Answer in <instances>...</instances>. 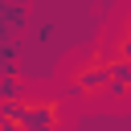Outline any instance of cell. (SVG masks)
<instances>
[{
  "mask_svg": "<svg viewBox=\"0 0 131 131\" xmlns=\"http://www.w3.org/2000/svg\"><path fill=\"white\" fill-rule=\"evenodd\" d=\"M66 123V106L61 98H25V111L16 119L20 131H53Z\"/></svg>",
  "mask_w": 131,
  "mask_h": 131,
  "instance_id": "2",
  "label": "cell"
},
{
  "mask_svg": "<svg viewBox=\"0 0 131 131\" xmlns=\"http://www.w3.org/2000/svg\"><path fill=\"white\" fill-rule=\"evenodd\" d=\"M25 20H29V12L20 0H0V37H16L25 29Z\"/></svg>",
  "mask_w": 131,
  "mask_h": 131,
  "instance_id": "4",
  "label": "cell"
},
{
  "mask_svg": "<svg viewBox=\"0 0 131 131\" xmlns=\"http://www.w3.org/2000/svg\"><path fill=\"white\" fill-rule=\"evenodd\" d=\"M102 98H111V102H131V61H127V57H111V78H106Z\"/></svg>",
  "mask_w": 131,
  "mask_h": 131,
  "instance_id": "3",
  "label": "cell"
},
{
  "mask_svg": "<svg viewBox=\"0 0 131 131\" xmlns=\"http://www.w3.org/2000/svg\"><path fill=\"white\" fill-rule=\"evenodd\" d=\"M106 78H111V53L106 49H94V53H86L70 70V94L74 98H102Z\"/></svg>",
  "mask_w": 131,
  "mask_h": 131,
  "instance_id": "1",
  "label": "cell"
},
{
  "mask_svg": "<svg viewBox=\"0 0 131 131\" xmlns=\"http://www.w3.org/2000/svg\"><path fill=\"white\" fill-rule=\"evenodd\" d=\"M0 131H4V119H0Z\"/></svg>",
  "mask_w": 131,
  "mask_h": 131,
  "instance_id": "8",
  "label": "cell"
},
{
  "mask_svg": "<svg viewBox=\"0 0 131 131\" xmlns=\"http://www.w3.org/2000/svg\"><path fill=\"white\" fill-rule=\"evenodd\" d=\"M16 98H25V82L16 74H0V106L4 102H16Z\"/></svg>",
  "mask_w": 131,
  "mask_h": 131,
  "instance_id": "6",
  "label": "cell"
},
{
  "mask_svg": "<svg viewBox=\"0 0 131 131\" xmlns=\"http://www.w3.org/2000/svg\"><path fill=\"white\" fill-rule=\"evenodd\" d=\"M111 57H127L131 61V8H127V16H123V25H119V33H115V41H111V49H106Z\"/></svg>",
  "mask_w": 131,
  "mask_h": 131,
  "instance_id": "5",
  "label": "cell"
},
{
  "mask_svg": "<svg viewBox=\"0 0 131 131\" xmlns=\"http://www.w3.org/2000/svg\"><path fill=\"white\" fill-rule=\"evenodd\" d=\"M0 74H16V37H0Z\"/></svg>",
  "mask_w": 131,
  "mask_h": 131,
  "instance_id": "7",
  "label": "cell"
}]
</instances>
